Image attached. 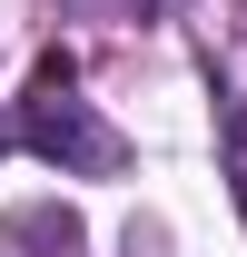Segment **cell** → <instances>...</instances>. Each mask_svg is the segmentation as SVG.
Listing matches in <instances>:
<instances>
[{
    "label": "cell",
    "mask_w": 247,
    "mask_h": 257,
    "mask_svg": "<svg viewBox=\"0 0 247 257\" xmlns=\"http://www.w3.org/2000/svg\"><path fill=\"white\" fill-rule=\"evenodd\" d=\"M10 139H20V119H0V149H10Z\"/></svg>",
    "instance_id": "3957f363"
},
{
    "label": "cell",
    "mask_w": 247,
    "mask_h": 257,
    "mask_svg": "<svg viewBox=\"0 0 247 257\" xmlns=\"http://www.w3.org/2000/svg\"><path fill=\"white\" fill-rule=\"evenodd\" d=\"M0 237H10V247H30V257H89V227L69 218V208H10Z\"/></svg>",
    "instance_id": "7a4b0ae2"
},
{
    "label": "cell",
    "mask_w": 247,
    "mask_h": 257,
    "mask_svg": "<svg viewBox=\"0 0 247 257\" xmlns=\"http://www.w3.org/2000/svg\"><path fill=\"white\" fill-rule=\"evenodd\" d=\"M20 149H30V159H50L60 178H109V168L129 159L119 128L79 99V60H69V50H50V60L30 69V99H20Z\"/></svg>",
    "instance_id": "6da1fadb"
}]
</instances>
